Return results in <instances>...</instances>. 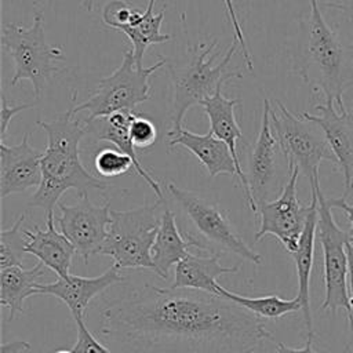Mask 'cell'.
Masks as SVG:
<instances>
[{
    "label": "cell",
    "mask_w": 353,
    "mask_h": 353,
    "mask_svg": "<svg viewBox=\"0 0 353 353\" xmlns=\"http://www.w3.org/2000/svg\"><path fill=\"white\" fill-rule=\"evenodd\" d=\"M47 134V146L41 157V183L28 205L41 208L47 215L54 214L62 194L74 189L87 194L91 189L106 190L109 185L90 174L80 160V142L87 135L72 108L50 121H37Z\"/></svg>",
    "instance_id": "7a4b0ae2"
},
{
    "label": "cell",
    "mask_w": 353,
    "mask_h": 353,
    "mask_svg": "<svg viewBox=\"0 0 353 353\" xmlns=\"http://www.w3.org/2000/svg\"><path fill=\"white\" fill-rule=\"evenodd\" d=\"M59 216H57L61 233L73 244L76 254L84 261L101 252L106 240L110 216V203L94 204L88 193L77 194L74 204L59 203Z\"/></svg>",
    "instance_id": "4fadbf2b"
},
{
    "label": "cell",
    "mask_w": 353,
    "mask_h": 353,
    "mask_svg": "<svg viewBox=\"0 0 353 353\" xmlns=\"http://www.w3.org/2000/svg\"><path fill=\"white\" fill-rule=\"evenodd\" d=\"M330 203H331V207L332 208H339L345 212L349 223H350V228L347 230V236H349V243L353 245V205L349 204L346 201V197L345 196H341L338 199H330Z\"/></svg>",
    "instance_id": "836d02e7"
},
{
    "label": "cell",
    "mask_w": 353,
    "mask_h": 353,
    "mask_svg": "<svg viewBox=\"0 0 353 353\" xmlns=\"http://www.w3.org/2000/svg\"><path fill=\"white\" fill-rule=\"evenodd\" d=\"M54 353H73L72 350H65V349H61V350H55Z\"/></svg>",
    "instance_id": "60d3db41"
},
{
    "label": "cell",
    "mask_w": 353,
    "mask_h": 353,
    "mask_svg": "<svg viewBox=\"0 0 353 353\" xmlns=\"http://www.w3.org/2000/svg\"><path fill=\"white\" fill-rule=\"evenodd\" d=\"M347 320H349V325H350V331H352V336H353V319L347 317Z\"/></svg>",
    "instance_id": "ab89813d"
},
{
    "label": "cell",
    "mask_w": 353,
    "mask_h": 353,
    "mask_svg": "<svg viewBox=\"0 0 353 353\" xmlns=\"http://www.w3.org/2000/svg\"><path fill=\"white\" fill-rule=\"evenodd\" d=\"M171 197L178 203L210 252H229L254 265L262 263V256L254 251L237 233L228 214L205 196L181 189L174 183L167 186Z\"/></svg>",
    "instance_id": "9c48e42d"
},
{
    "label": "cell",
    "mask_w": 353,
    "mask_h": 353,
    "mask_svg": "<svg viewBox=\"0 0 353 353\" xmlns=\"http://www.w3.org/2000/svg\"><path fill=\"white\" fill-rule=\"evenodd\" d=\"M117 353H255L272 338L259 317L228 298L145 283L101 312Z\"/></svg>",
    "instance_id": "6da1fadb"
},
{
    "label": "cell",
    "mask_w": 353,
    "mask_h": 353,
    "mask_svg": "<svg viewBox=\"0 0 353 353\" xmlns=\"http://www.w3.org/2000/svg\"><path fill=\"white\" fill-rule=\"evenodd\" d=\"M25 221V214L8 228L0 232V269L10 266H22L26 237L21 229Z\"/></svg>",
    "instance_id": "4316f807"
},
{
    "label": "cell",
    "mask_w": 353,
    "mask_h": 353,
    "mask_svg": "<svg viewBox=\"0 0 353 353\" xmlns=\"http://www.w3.org/2000/svg\"><path fill=\"white\" fill-rule=\"evenodd\" d=\"M216 47V40L210 44L200 43L192 47L190 58L185 65H170L168 72L172 83V108H171V131L182 130V123L186 112L194 105H201L203 101L212 97L218 88L243 77L240 69H232L230 61L239 47L234 39L228 48L221 62L215 63L219 52H212Z\"/></svg>",
    "instance_id": "277c9868"
},
{
    "label": "cell",
    "mask_w": 353,
    "mask_h": 353,
    "mask_svg": "<svg viewBox=\"0 0 353 353\" xmlns=\"http://www.w3.org/2000/svg\"><path fill=\"white\" fill-rule=\"evenodd\" d=\"M135 112L134 110H121L116 112L110 116L101 117L94 120L87 125V134H91L92 138L97 141H106L110 142L114 148H117L120 152L125 153L134 164V170L145 179V182L153 189V192L157 196V200H164L163 192L160 189V185L157 181L152 178L149 172L142 167L138 156H137V149L130 138V124L134 117Z\"/></svg>",
    "instance_id": "603a6c76"
},
{
    "label": "cell",
    "mask_w": 353,
    "mask_h": 353,
    "mask_svg": "<svg viewBox=\"0 0 353 353\" xmlns=\"http://www.w3.org/2000/svg\"><path fill=\"white\" fill-rule=\"evenodd\" d=\"M25 349H29V345L26 342H19V341H14L11 343H3L1 346L3 353H21Z\"/></svg>",
    "instance_id": "74e56055"
},
{
    "label": "cell",
    "mask_w": 353,
    "mask_h": 353,
    "mask_svg": "<svg viewBox=\"0 0 353 353\" xmlns=\"http://www.w3.org/2000/svg\"><path fill=\"white\" fill-rule=\"evenodd\" d=\"M54 221L55 215L51 214L46 216V229L39 225H33L32 229H23L26 237L25 252L34 255L40 263L51 269L58 277H68L76 248L55 229Z\"/></svg>",
    "instance_id": "ac0fdd59"
},
{
    "label": "cell",
    "mask_w": 353,
    "mask_h": 353,
    "mask_svg": "<svg viewBox=\"0 0 353 353\" xmlns=\"http://www.w3.org/2000/svg\"><path fill=\"white\" fill-rule=\"evenodd\" d=\"M310 211L306 219L305 229L301 234L298 248L292 254H290L296 266V277H298V294L296 298L302 303L303 320L307 331V336H314L313 332V319L310 310V274L313 269L314 259V239L317 233V222H319V199L314 186H310Z\"/></svg>",
    "instance_id": "44dd1931"
},
{
    "label": "cell",
    "mask_w": 353,
    "mask_h": 353,
    "mask_svg": "<svg viewBox=\"0 0 353 353\" xmlns=\"http://www.w3.org/2000/svg\"><path fill=\"white\" fill-rule=\"evenodd\" d=\"M301 171L294 167L280 194L258 207L259 229L255 233V241L270 234L292 254L298 248L301 234L305 229L310 211V204L303 205L296 194V182Z\"/></svg>",
    "instance_id": "7c38bea8"
},
{
    "label": "cell",
    "mask_w": 353,
    "mask_h": 353,
    "mask_svg": "<svg viewBox=\"0 0 353 353\" xmlns=\"http://www.w3.org/2000/svg\"><path fill=\"white\" fill-rule=\"evenodd\" d=\"M192 247L200 251H207L197 237L179 230L175 214L164 200L160 226L152 248V261L154 265L153 272L160 279L167 280L171 268L174 265L176 266L185 256H188L189 248Z\"/></svg>",
    "instance_id": "e0dca14e"
},
{
    "label": "cell",
    "mask_w": 353,
    "mask_h": 353,
    "mask_svg": "<svg viewBox=\"0 0 353 353\" xmlns=\"http://www.w3.org/2000/svg\"><path fill=\"white\" fill-rule=\"evenodd\" d=\"M270 106V124L274 137L287 159L290 174L296 167L309 179V185L320 181L319 168L323 160L336 164V159L323 130L301 114H294L276 99Z\"/></svg>",
    "instance_id": "ba28073f"
},
{
    "label": "cell",
    "mask_w": 353,
    "mask_h": 353,
    "mask_svg": "<svg viewBox=\"0 0 353 353\" xmlns=\"http://www.w3.org/2000/svg\"><path fill=\"white\" fill-rule=\"evenodd\" d=\"M164 200L131 210H112L108 236L99 254L110 256L119 269L153 272L152 248L160 226Z\"/></svg>",
    "instance_id": "8992f818"
},
{
    "label": "cell",
    "mask_w": 353,
    "mask_h": 353,
    "mask_svg": "<svg viewBox=\"0 0 353 353\" xmlns=\"http://www.w3.org/2000/svg\"><path fill=\"white\" fill-rule=\"evenodd\" d=\"M142 11L124 0L108 1L102 10V22L110 29L123 32L138 22Z\"/></svg>",
    "instance_id": "f1b7e54d"
},
{
    "label": "cell",
    "mask_w": 353,
    "mask_h": 353,
    "mask_svg": "<svg viewBox=\"0 0 353 353\" xmlns=\"http://www.w3.org/2000/svg\"><path fill=\"white\" fill-rule=\"evenodd\" d=\"M223 4H225V10H226V14L229 17V21L232 23V28L234 30V39L239 41V47L241 50V54H243V58L245 61V65L248 68V70H254V62H252V55H251V51L248 48V44H247V40H245V34L243 32V26H241V22L239 19V15L236 12V8H234V3L233 0H223Z\"/></svg>",
    "instance_id": "1f68e13d"
},
{
    "label": "cell",
    "mask_w": 353,
    "mask_h": 353,
    "mask_svg": "<svg viewBox=\"0 0 353 353\" xmlns=\"http://www.w3.org/2000/svg\"><path fill=\"white\" fill-rule=\"evenodd\" d=\"M270 106V101L263 99L261 128L255 143L250 149L245 171V178L252 199L251 211L255 215L258 212V207L266 201H270L272 194L277 192L280 186L284 188L285 185V182H283V161L287 163V159L272 130Z\"/></svg>",
    "instance_id": "8fae6325"
},
{
    "label": "cell",
    "mask_w": 353,
    "mask_h": 353,
    "mask_svg": "<svg viewBox=\"0 0 353 353\" xmlns=\"http://www.w3.org/2000/svg\"><path fill=\"white\" fill-rule=\"evenodd\" d=\"M154 3H156V0H148L146 10L142 11L138 22L123 30V33L132 43L134 58L139 68H143L142 61H143L145 51L148 50L149 46L160 44V43H165V41L171 40L170 34H164L160 30L161 22H163L164 14H165V7H163L157 14H154V11H153Z\"/></svg>",
    "instance_id": "d4e9b609"
},
{
    "label": "cell",
    "mask_w": 353,
    "mask_h": 353,
    "mask_svg": "<svg viewBox=\"0 0 353 353\" xmlns=\"http://www.w3.org/2000/svg\"><path fill=\"white\" fill-rule=\"evenodd\" d=\"M168 146H183L193 153L197 160L205 167L208 176L236 175L237 167L228 145L221 141L212 131L205 134H194L185 128L179 131H168Z\"/></svg>",
    "instance_id": "ffe728a7"
},
{
    "label": "cell",
    "mask_w": 353,
    "mask_h": 353,
    "mask_svg": "<svg viewBox=\"0 0 353 353\" xmlns=\"http://www.w3.org/2000/svg\"><path fill=\"white\" fill-rule=\"evenodd\" d=\"M335 103L325 102L316 105L319 116L307 112L301 113L302 117L316 123L324 132L325 139L336 159V165L343 175L345 192L347 196L353 189V110L336 112Z\"/></svg>",
    "instance_id": "5bb4252c"
},
{
    "label": "cell",
    "mask_w": 353,
    "mask_h": 353,
    "mask_svg": "<svg viewBox=\"0 0 353 353\" xmlns=\"http://www.w3.org/2000/svg\"><path fill=\"white\" fill-rule=\"evenodd\" d=\"M221 295L244 307L259 319H280L285 314L302 310V303L296 296L294 299H284L279 295H263L251 298L232 292L225 287H222Z\"/></svg>",
    "instance_id": "484cf974"
},
{
    "label": "cell",
    "mask_w": 353,
    "mask_h": 353,
    "mask_svg": "<svg viewBox=\"0 0 353 353\" xmlns=\"http://www.w3.org/2000/svg\"><path fill=\"white\" fill-rule=\"evenodd\" d=\"M346 252H347V266H349V298H350V306H352V313L347 317L353 319V245L350 243L346 244Z\"/></svg>",
    "instance_id": "8d00e7d4"
},
{
    "label": "cell",
    "mask_w": 353,
    "mask_h": 353,
    "mask_svg": "<svg viewBox=\"0 0 353 353\" xmlns=\"http://www.w3.org/2000/svg\"><path fill=\"white\" fill-rule=\"evenodd\" d=\"M94 4H95V0H83V8L85 11H92L94 10Z\"/></svg>",
    "instance_id": "f35d334b"
},
{
    "label": "cell",
    "mask_w": 353,
    "mask_h": 353,
    "mask_svg": "<svg viewBox=\"0 0 353 353\" xmlns=\"http://www.w3.org/2000/svg\"><path fill=\"white\" fill-rule=\"evenodd\" d=\"M125 277L120 274L116 265L108 268L102 274L94 277L74 276L58 277V280L47 284H37L34 294L52 295L61 299L70 310L74 320L85 319L90 302L109 287L124 281Z\"/></svg>",
    "instance_id": "9a60e30c"
},
{
    "label": "cell",
    "mask_w": 353,
    "mask_h": 353,
    "mask_svg": "<svg viewBox=\"0 0 353 353\" xmlns=\"http://www.w3.org/2000/svg\"><path fill=\"white\" fill-rule=\"evenodd\" d=\"M164 65H167L165 59L160 58L152 66L139 68L132 50L127 48L120 66L109 76L101 79L92 95L72 108L73 113L88 112L84 124H90L97 119L110 116L116 112L134 110L135 106L150 99L149 77Z\"/></svg>",
    "instance_id": "52a82bcc"
},
{
    "label": "cell",
    "mask_w": 353,
    "mask_h": 353,
    "mask_svg": "<svg viewBox=\"0 0 353 353\" xmlns=\"http://www.w3.org/2000/svg\"><path fill=\"white\" fill-rule=\"evenodd\" d=\"M320 7L336 8L353 15V0H317Z\"/></svg>",
    "instance_id": "d590c367"
},
{
    "label": "cell",
    "mask_w": 353,
    "mask_h": 353,
    "mask_svg": "<svg viewBox=\"0 0 353 353\" xmlns=\"http://www.w3.org/2000/svg\"><path fill=\"white\" fill-rule=\"evenodd\" d=\"M239 270L240 263L233 266L221 265L218 252H212L211 255L189 252V255L175 266L171 287L190 288L222 296V285L218 283V279L225 274H234Z\"/></svg>",
    "instance_id": "7402d4cb"
},
{
    "label": "cell",
    "mask_w": 353,
    "mask_h": 353,
    "mask_svg": "<svg viewBox=\"0 0 353 353\" xmlns=\"http://www.w3.org/2000/svg\"><path fill=\"white\" fill-rule=\"evenodd\" d=\"M352 50H353V46H352Z\"/></svg>",
    "instance_id": "b9f144b4"
},
{
    "label": "cell",
    "mask_w": 353,
    "mask_h": 353,
    "mask_svg": "<svg viewBox=\"0 0 353 353\" xmlns=\"http://www.w3.org/2000/svg\"><path fill=\"white\" fill-rule=\"evenodd\" d=\"M43 152L30 146L29 134L18 145L0 141V197L39 188L41 183Z\"/></svg>",
    "instance_id": "2e32d148"
},
{
    "label": "cell",
    "mask_w": 353,
    "mask_h": 353,
    "mask_svg": "<svg viewBox=\"0 0 353 353\" xmlns=\"http://www.w3.org/2000/svg\"><path fill=\"white\" fill-rule=\"evenodd\" d=\"M319 199V222L317 234L323 250V270H324V299L320 306L321 310L336 312L343 309L346 316L352 313L349 298V266L346 244L349 243L347 232L342 230L332 215L330 199L324 196L320 188V181L314 185Z\"/></svg>",
    "instance_id": "30bf717a"
},
{
    "label": "cell",
    "mask_w": 353,
    "mask_h": 353,
    "mask_svg": "<svg viewBox=\"0 0 353 353\" xmlns=\"http://www.w3.org/2000/svg\"><path fill=\"white\" fill-rule=\"evenodd\" d=\"M43 10L36 8L29 28L6 23L1 29V46L12 58L15 69L10 85L29 80L36 98L43 95L54 74L62 72L55 62L62 61V48L51 46L46 39Z\"/></svg>",
    "instance_id": "5b68a950"
},
{
    "label": "cell",
    "mask_w": 353,
    "mask_h": 353,
    "mask_svg": "<svg viewBox=\"0 0 353 353\" xmlns=\"http://www.w3.org/2000/svg\"><path fill=\"white\" fill-rule=\"evenodd\" d=\"M95 171L103 178H113L127 174L130 168H134L132 160L117 148H102L94 157Z\"/></svg>",
    "instance_id": "83f0119b"
},
{
    "label": "cell",
    "mask_w": 353,
    "mask_h": 353,
    "mask_svg": "<svg viewBox=\"0 0 353 353\" xmlns=\"http://www.w3.org/2000/svg\"><path fill=\"white\" fill-rule=\"evenodd\" d=\"M309 17L302 21L298 73L314 92L324 95L325 102L343 110V92L353 84V50L328 26L319 1L309 0Z\"/></svg>",
    "instance_id": "3957f363"
},
{
    "label": "cell",
    "mask_w": 353,
    "mask_h": 353,
    "mask_svg": "<svg viewBox=\"0 0 353 353\" xmlns=\"http://www.w3.org/2000/svg\"><path fill=\"white\" fill-rule=\"evenodd\" d=\"M130 138L135 149H149L157 139V130L154 123L145 114L135 113L130 124Z\"/></svg>",
    "instance_id": "f546056e"
},
{
    "label": "cell",
    "mask_w": 353,
    "mask_h": 353,
    "mask_svg": "<svg viewBox=\"0 0 353 353\" xmlns=\"http://www.w3.org/2000/svg\"><path fill=\"white\" fill-rule=\"evenodd\" d=\"M43 276V263H37L30 269L22 266H10L0 269V305L10 310L8 319L23 312L26 298L36 295V285Z\"/></svg>",
    "instance_id": "cb8c5ba5"
},
{
    "label": "cell",
    "mask_w": 353,
    "mask_h": 353,
    "mask_svg": "<svg viewBox=\"0 0 353 353\" xmlns=\"http://www.w3.org/2000/svg\"><path fill=\"white\" fill-rule=\"evenodd\" d=\"M240 103H241V99L225 98L222 94V88H218L212 97H210L201 102V106L208 117L210 131H212L215 134V137H218L221 141H223L228 145V148L234 159L236 167H237V179L241 185L245 201H247L248 207L252 208V199L250 194L245 172L241 168L240 159H239V154L236 150L237 141L243 139V131H241V128L237 123L236 114H234V109Z\"/></svg>",
    "instance_id": "d6986e66"
},
{
    "label": "cell",
    "mask_w": 353,
    "mask_h": 353,
    "mask_svg": "<svg viewBox=\"0 0 353 353\" xmlns=\"http://www.w3.org/2000/svg\"><path fill=\"white\" fill-rule=\"evenodd\" d=\"M74 321L77 327V338L70 349L73 353H112L91 334L85 325V319H77Z\"/></svg>",
    "instance_id": "4dcf8cb0"
},
{
    "label": "cell",
    "mask_w": 353,
    "mask_h": 353,
    "mask_svg": "<svg viewBox=\"0 0 353 353\" xmlns=\"http://www.w3.org/2000/svg\"><path fill=\"white\" fill-rule=\"evenodd\" d=\"M33 103H25V105H19V106H10L6 101V97L1 95V113H0V119H1V125H0V141H4L7 130H8V124L11 123L12 117L17 116L19 112H23L26 109L33 108Z\"/></svg>",
    "instance_id": "d6a6232c"
},
{
    "label": "cell",
    "mask_w": 353,
    "mask_h": 353,
    "mask_svg": "<svg viewBox=\"0 0 353 353\" xmlns=\"http://www.w3.org/2000/svg\"><path fill=\"white\" fill-rule=\"evenodd\" d=\"M313 338L314 336H307V341L305 343L303 347L295 349V347H290L283 342H277L276 345V353H316V350L313 349L312 343H313Z\"/></svg>",
    "instance_id": "e575fe53"
}]
</instances>
